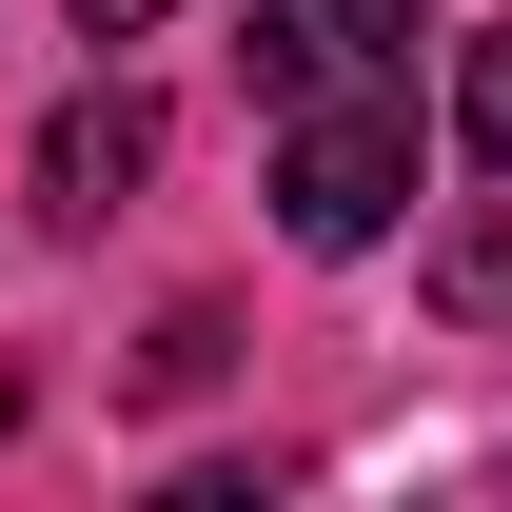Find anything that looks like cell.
Masks as SVG:
<instances>
[{
  "label": "cell",
  "mask_w": 512,
  "mask_h": 512,
  "mask_svg": "<svg viewBox=\"0 0 512 512\" xmlns=\"http://www.w3.org/2000/svg\"><path fill=\"white\" fill-rule=\"evenodd\" d=\"M138 178H158V99H138V79H79L60 119H40V217H60V237H99Z\"/></svg>",
  "instance_id": "3"
},
{
  "label": "cell",
  "mask_w": 512,
  "mask_h": 512,
  "mask_svg": "<svg viewBox=\"0 0 512 512\" xmlns=\"http://www.w3.org/2000/svg\"><path fill=\"white\" fill-rule=\"evenodd\" d=\"M158 20H178V0H79V40H158Z\"/></svg>",
  "instance_id": "7"
},
{
  "label": "cell",
  "mask_w": 512,
  "mask_h": 512,
  "mask_svg": "<svg viewBox=\"0 0 512 512\" xmlns=\"http://www.w3.org/2000/svg\"><path fill=\"white\" fill-rule=\"evenodd\" d=\"M453 138L512 178V20H473V60H453Z\"/></svg>",
  "instance_id": "6"
},
{
  "label": "cell",
  "mask_w": 512,
  "mask_h": 512,
  "mask_svg": "<svg viewBox=\"0 0 512 512\" xmlns=\"http://www.w3.org/2000/svg\"><path fill=\"white\" fill-rule=\"evenodd\" d=\"M394 217H414V79L276 99V237L296 256H375Z\"/></svg>",
  "instance_id": "1"
},
{
  "label": "cell",
  "mask_w": 512,
  "mask_h": 512,
  "mask_svg": "<svg viewBox=\"0 0 512 512\" xmlns=\"http://www.w3.org/2000/svg\"><path fill=\"white\" fill-rule=\"evenodd\" d=\"M434 316L512 335V217H473V237H434Z\"/></svg>",
  "instance_id": "5"
},
{
  "label": "cell",
  "mask_w": 512,
  "mask_h": 512,
  "mask_svg": "<svg viewBox=\"0 0 512 512\" xmlns=\"http://www.w3.org/2000/svg\"><path fill=\"white\" fill-rule=\"evenodd\" d=\"M217 355H237V316H217V296H178V316L138 335V414H178V394H217Z\"/></svg>",
  "instance_id": "4"
},
{
  "label": "cell",
  "mask_w": 512,
  "mask_h": 512,
  "mask_svg": "<svg viewBox=\"0 0 512 512\" xmlns=\"http://www.w3.org/2000/svg\"><path fill=\"white\" fill-rule=\"evenodd\" d=\"M434 0H256V99H335V79H414Z\"/></svg>",
  "instance_id": "2"
}]
</instances>
